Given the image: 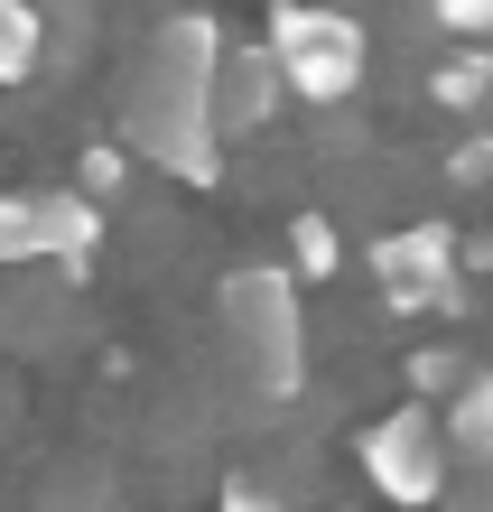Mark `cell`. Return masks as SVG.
I'll return each instance as SVG.
<instances>
[{
  "mask_svg": "<svg viewBox=\"0 0 493 512\" xmlns=\"http://www.w3.org/2000/svg\"><path fill=\"white\" fill-rule=\"evenodd\" d=\"M438 429H447V457L466 466L475 485H493V373L484 364L456 382V401H438Z\"/></svg>",
  "mask_w": 493,
  "mask_h": 512,
  "instance_id": "52a82bcc",
  "label": "cell"
},
{
  "mask_svg": "<svg viewBox=\"0 0 493 512\" xmlns=\"http://www.w3.org/2000/svg\"><path fill=\"white\" fill-rule=\"evenodd\" d=\"M38 512H112V494L84 466H66V475H56V494H38Z\"/></svg>",
  "mask_w": 493,
  "mask_h": 512,
  "instance_id": "7c38bea8",
  "label": "cell"
},
{
  "mask_svg": "<svg viewBox=\"0 0 493 512\" xmlns=\"http://www.w3.org/2000/svg\"><path fill=\"white\" fill-rule=\"evenodd\" d=\"M438 19L447 28H484V47H493V0H438Z\"/></svg>",
  "mask_w": 493,
  "mask_h": 512,
  "instance_id": "4fadbf2b",
  "label": "cell"
},
{
  "mask_svg": "<svg viewBox=\"0 0 493 512\" xmlns=\"http://www.w3.org/2000/svg\"><path fill=\"white\" fill-rule=\"evenodd\" d=\"M94 243L103 215L84 187H0V270H75Z\"/></svg>",
  "mask_w": 493,
  "mask_h": 512,
  "instance_id": "277c9868",
  "label": "cell"
},
{
  "mask_svg": "<svg viewBox=\"0 0 493 512\" xmlns=\"http://www.w3.org/2000/svg\"><path fill=\"white\" fill-rule=\"evenodd\" d=\"M484 56H493V47H484Z\"/></svg>",
  "mask_w": 493,
  "mask_h": 512,
  "instance_id": "e0dca14e",
  "label": "cell"
},
{
  "mask_svg": "<svg viewBox=\"0 0 493 512\" xmlns=\"http://www.w3.org/2000/svg\"><path fill=\"white\" fill-rule=\"evenodd\" d=\"M373 261H382V280H391L400 298H438V289H447V270H456V243H447L438 224H419V233H391Z\"/></svg>",
  "mask_w": 493,
  "mask_h": 512,
  "instance_id": "ba28073f",
  "label": "cell"
},
{
  "mask_svg": "<svg viewBox=\"0 0 493 512\" xmlns=\"http://www.w3.org/2000/svg\"><path fill=\"white\" fill-rule=\"evenodd\" d=\"M121 177H131V159H121V149H94V159H84V187H121Z\"/></svg>",
  "mask_w": 493,
  "mask_h": 512,
  "instance_id": "5bb4252c",
  "label": "cell"
},
{
  "mask_svg": "<svg viewBox=\"0 0 493 512\" xmlns=\"http://www.w3.org/2000/svg\"><path fill=\"white\" fill-rule=\"evenodd\" d=\"M280 66H270V47H233L224 38V66H214V140H261L280 122Z\"/></svg>",
  "mask_w": 493,
  "mask_h": 512,
  "instance_id": "8992f818",
  "label": "cell"
},
{
  "mask_svg": "<svg viewBox=\"0 0 493 512\" xmlns=\"http://www.w3.org/2000/svg\"><path fill=\"white\" fill-rule=\"evenodd\" d=\"M289 252H298V270H345V243H335L326 215H298L289 224Z\"/></svg>",
  "mask_w": 493,
  "mask_h": 512,
  "instance_id": "8fae6325",
  "label": "cell"
},
{
  "mask_svg": "<svg viewBox=\"0 0 493 512\" xmlns=\"http://www.w3.org/2000/svg\"><path fill=\"white\" fill-rule=\"evenodd\" d=\"M224 512H280V503H270L261 485H233V494H224Z\"/></svg>",
  "mask_w": 493,
  "mask_h": 512,
  "instance_id": "9a60e30c",
  "label": "cell"
},
{
  "mask_svg": "<svg viewBox=\"0 0 493 512\" xmlns=\"http://www.w3.org/2000/svg\"><path fill=\"white\" fill-rule=\"evenodd\" d=\"M447 512H493V485H466V494H447Z\"/></svg>",
  "mask_w": 493,
  "mask_h": 512,
  "instance_id": "2e32d148",
  "label": "cell"
},
{
  "mask_svg": "<svg viewBox=\"0 0 493 512\" xmlns=\"http://www.w3.org/2000/svg\"><path fill=\"white\" fill-rule=\"evenodd\" d=\"M214 66H224V28L214 19H159L121 75V149L168 177H214Z\"/></svg>",
  "mask_w": 493,
  "mask_h": 512,
  "instance_id": "6da1fadb",
  "label": "cell"
},
{
  "mask_svg": "<svg viewBox=\"0 0 493 512\" xmlns=\"http://www.w3.org/2000/svg\"><path fill=\"white\" fill-rule=\"evenodd\" d=\"M214 317H224L233 373L252 382L261 401H289V391L307 382V308H298L289 261H242V270H224Z\"/></svg>",
  "mask_w": 493,
  "mask_h": 512,
  "instance_id": "7a4b0ae2",
  "label": "cell"
},
{
  "mask_svg": "<svg viewBox=\"0 0 493 512\" xmlns=\"http://www.w3.org/2000/svg\"><path fill=\"white\" fill-rule=\"evenodd\" d=\"M261 47H270V66H280V84L298 103H317V112H335L363 84V19L326 10V0H280Z\"/></svg>",
  "mask_w": 493,
  "mask_h": 512,
  "instance_id": "3957f363",
  "label": "cell"
},
{
  "mask_svg": "<svg viewBox=\"0 0 493 512\" xmlns=\"http://www.w3.org/2000/svg\"><path fill=\"white\" fill-rule=\"evenodd\" d=\"M493 94V56L475 47V56H456V66H438V103H456V112H475Z\"/></svg>",
  "mask_w": 493,
  "mask_h": 512,
  "instance_id": "30bf717a",
  "label": "cell"
},
{
  "mask_svg": "<svg viewBox=\"0 0 493 512\" xmlns=\"http://www.w3.org/2000/svg\"><path fill=\"white\" fill-rule=\"evenodd\" d=\"M354 457H363V475H373L391 503H447L456 457H447V429H438V410H428V401L382 410L373 429L354 438Z\"/></svg>",
  "mask_w": 493,
  "mask_h": 512,
  "instance_id": "5b68a950",
  "label": "cell"
},
{
  "mask_svg": "<svg viewBox=\"0 0 493 512\" xmlns=\"http://www.w3.org/2000/svg\"><path fill=\"white\" fill-rule=\"evenodd\" d=\"M38 75V10L28 0H0V84Z\"/></svg>",
  "mask_w": 493,
  "mask_h": 512,
  "instance_id": "9c48e42d",
  "label": "cell"
}]
</instances>
